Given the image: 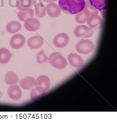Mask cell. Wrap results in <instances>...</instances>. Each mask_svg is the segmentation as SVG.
I'll return each instance as SVG.
<instances>
[{
    "label": "cell",
    "mask_w": 117,
    "mask_h": 122,
    "mask_svg": "<svg viewBox=\"0 0 117 122\" xmlns=\"http://www.w3.org/2000/svg\"><path fill=\"white\" fill-rule=\"evenodd\" d=\"M85 0H59L58 5L61 10L70 15H76L85 7Z\"/></svg>",
    "instance_id": "cell-1"
},
{
    "label": "cell",
    "mask_w": 117,
    "mask_h": 122,
    "mask_svg": "<svg viewBox=\"0 0 117 122\" xmlns=\"http://www.w3.org/2000/svg\"><path fill=\"white\" fill-rule=\"evenodd\" d=\"M95 45L91 40L82 39L76 45V51L80 54L86 55L95 49Z\"/></svg>",
    "instance_id": "cell-2"
},
{
    "label": "cell",
    "mask_w": 117,
    "mask_h": 122,
    "mask_svg": "<svg viewBox=\"0 0 117 122\" xmlns=\"http://www.w3.org/2000/svg\"><path fill=\"white\" fill-rule=\"evenodd\" d=\"M49 62L52 66L58 69H65L68 65L65 58L58 52H54L50 55Z\"/></svg>",
    "instance_id": "cell-3"
},
{
    "label": "cell",
    "mask_w": 117,
    "mask_h": 122,
    "mask_svg": "<svg viewBox=\"0 0 117 122\" xmlns=\"http://www.w3.org/2000/svg\"><path fill=\"white\" fill-rule=\"evenodd\" d=\"M35 88L41 93L46 92L51 87V81L48 76L44 75H40L36 80Z\"/></svg>",
    "instance_id": "cell-4"
},
{
    "label": "cell",
    "mask_w": 117,
    "mask_h": 122,
    "mask_svg": "<svg viewBox=\"0 0 117 122\" xmlns=\"http://www.w3.org/2000/svg\"><path fill=\"white\" fill-rule=\"evenodd\" d=\"M94 30L86 25H79L74 31V36L78 38H90L93 36Z\"/></svg>",
    "instance_id": "cell-5"
},
{
    "label": "cell",
    "mask_w": 117,
    "mask_h": 122,
    "mask_svg": "<svg viewBox=\"0 0 117 122\" xmlns=\"http://www.w3.org/2000/svg\"><path fill=\"white\" fill-rule=\"evenodd\" d=\"M69 36L66 33H60L57 34L53 39V44L57 48L65 47L69 42Z\"/></svg>",
    "instance_id": "cell-6"
},
{
    "label": "cell",
    "mask_w": 117,
    "mask_h": 122,
    "mask_svg": "<svg viewBox=\"0 0 117 122\" xmlns=\"http://www.w3.org/2000/svg\"><path fill=\"white\" fill-rule=\"evenodd\" d=\"M26 39L21 34H16L13 36L10 40L11 47L15 49L21 48L25 45Z\"/></svg>",
    "instance_id": "cell-7"
},
{
    "label": "cell",
    "mask_w": 117,
    "mask_h": 122,
    "mask_svg": "<svg viewBox=\"0 0 117 122\" xmlns=\"http://www.w3.org/2000/svg\"><path fill=\"white\" fill-rule=\"evenodd\" d=\"M41 24L39 20L36 18L30 17L25 20L24 27L28 31L33 32L37 30L40 28Z\"/></svg>",
    "instance_id": "cell-8"
},
{
    "label": "cell",
    "mask_w": 117,
    "mask_h": 122,
    "mask_svg": "<svg viewBox=\"0 0 117 122\" xmlns=\"http://www.w3.org/2000/svg\"><path fill=\"white\" fill-rule=\"evenodd\" d=\"M68 60L74 68H81L84 65V60L81 56L77 54H70L68 56Z\"/></svg>",
    "instance_id": "cell-9"
},
{
    "label": "cell",
    "mask_w": 117,
    "mask_h": 122,
    "mask_svg": "<svg viewBox=\"0 0 117 122\" xmlns=\"http://www.w3.org/2000/svg\"><path fill=\"white\" fill-rule=\"evenodd\" d=\"M46 13L52 18L58 17L61 13V10L59 6L54 3H49L45 7Z\"/></svg>",
    "instance_id": "cell-10"
},
{
    "label": "cell",
    "mask_w": 117,
    "mask_h": 122,
    "mask_svg": "<svg viewBox=\"0 0 117 122\" xmlns=\"http://www.w3.org/2000/svg\"><path fill=\"white\" fill-rule=\"evenodd\" d=\"M8 95L11 99L17 101L19 100L22 97V91L19 86L16 84L11 85L8 89Z\"/></svg>",
    "instance_id": "cell-11"
},
{
    "label": "cell",
    "mask_w": 117,
    "mask_h": 122,
    "mask_svg": "<svg viewBox=\"0 0 117 122\" xmlns=\"http://www.w3.org/2000/svg\"><path fill=\"white\" fill-rule=\"evenodd\" d=\"M43 39L39 36H36L30 37L27 42V44L29 47L32 49L40 48L43 45Z\"/></svg>",
    "instance_id": "cell-12"
},
{
    "label": "cell",
    "mask_w": 117,
    "mask_h": 122,
    "mask_svg": "<svg viewBox=\"0 0 117 122\" xmlns=\"http://www.w3.org/2000/svg\"><path fill=\"white\" fill-rule=\"evenodd\" d=\"M35 83L36 80L33 77L27 76L22 78L20 81L19 84L22 89L26 91H29L34 88Z\"/></svg>",
    "instance_id": "cell-13"
},
{
    "label": "cell",
    "mask_w": 117,
    "mask_h": 122,
    "mask_svg": "<svg viewBox=\"0 0 117 122\" xmlns=\"http://www.w3.org/2000/svg\"><path fill=\"white\" fill-rule=\"evenodd\" d=\"M86 22L89 27L97 29L101 27L103 24V19L98 15H92L89 17Z\"/></svg>",
    "instance_id": "cell-14"
},
{
    "label": "cell",
    "mask_w": 117,
    "mask_h": 122,
    "mask_svg": "<svg viewBox=\"0 0 117 122\" xmlns=\"http://www.w3.org/2000/svg\"><path fill=\"white\" fill-rule=\"evenodd\" d=\"M22 28L21 24L17 21H11L8 23L6 27V30L7 32L14 34L18 32Z\"/></svg>",
    "instance_id": "cell-15"
},
{
    "label": "cell",
    "mask_w": 117,
    "mask_h": 122,
    "mask_svg": "<svg viewBox=\"0 0 117 122\" xmlns=\"http://www.w3.org/2000/svg\"><path fill=\"white\" fill-rule=\"evenodd\" d=\"M91 15L90 13L85 8L81 11V12L76 14L75 17V20L76 22L78 24H82L86 23L89 17Z\"/></svg>",
    "instance_id": "cell-16"
},
{
    "label": "cell",
    "mask_w": 117,
    "mask_h": 122,
    "mask_svg": "<svg viewBox=\"0 0 117 122\" xmlns=\"http://www.w3.org/2000/svg\"><path fill=\"white\" fill-rule=\"evenodd\" d=\"M5 81L8 85L17 84L19 82V77L16 73L13 71H9L5 76Z\"/></svg>",
    "instance_id": "cell-17"
},
{
    "label": "cell",
    "mask_w": 117,
    "mask_h": 122,
    "mask_svg": "<svg viewBox=\"0 0 117 122\" xmlns=\"http://www.w3.org/2000/svg\"><path fill=\"white\" fill-rule=\"evenodd\" d=\"M11 54L8 49L5 48H0V63L6 64L10 62Z\"/></svg>",
    "instance_id": "cell-18"
},
{
    "label": "cell",
    "mask_w": 117,
    "mask_h": 122,
    "mask_svg": "<svg viewBox=\"0 0 117 122\" xmlns=\"http://www.w3.org/2000/svg\"><path fill=\"white\" fill-rule=\"evenodd\" d=\"M34 4L33 0H19L17 8L19 11H25L29 10Z\"/></svg>",
    "instance_id": "cell-19"
},
{
    "label": "cell",
    "mask_w": 117,
    "mask_h": 122,
    "mask_svg": "<svg viewBox=\"0 0 117 122\" xmlns=\"http://www.w3.org/2000/svg\"><path fill=\"white\" fill-rule=\"evenodd\" d=\"M90 5L95 9L101 11L106 8V0H89Z\"/></svg>",
    "instance_id": "cell-20"
},
{
    "label": "cell",
    "mask_w": 117,
    "mask_h": 122,
    "mask_svg": "<svg viewBox=\"0 0 117 122\" xmlns=\"http://www.w3.org/2000/svg\"><path fill=\"white\" fill-rule=\"evenodd\" d=\"M33 16L34 11L33 9L31 8L25 11H19L17 14V17L18 19L21 21H25L27 19L32 17Z\"/></svg>",
    "instance_id": "cell-21"
},
{
    "label": "cell",
    "mask_w": 117,
    "mask_h": 122,
    "mask_svg": "<svg viewBox=\"0 0 117 122\" xmlns=\"http://www.w3.org/2000/svg\"><path fill=\"white\" fill-rule=\"evenodd\" d=\"M35 13L37 17L42 18L46 15V9L44 5L42 3H37L35 7Z\"/></svg>",
    "instance_id": "cell-22"
},
{
    "label": "cell",
    "mask_w": 117,
    "mask_h": 122,
    "mask_svg": "<svg viewBox=\"0 0 117 122\" xmlns=\"http://www.w3.org/2000/svg\"><path fill=\"white\" fill-rule=\"evenodd\" d=\"M36 59L37 62L41 65L48 63L49 61V58L45 55L44 50L40 51L39 53L37 54Z\"/></svg>",
    "instance_id": "cell-23"
},
{
    "label": "cell",
    "mask_w": 117,
    "mask_h": 122,
    "mask_svg": "<svg viewBox=\"0 0 117 122\" xmlns=\"http://www.w3.org/2000/svg\"><path fill=\"white\" fill-rule=\"evenodd\" d=\"M45 95V92L41 93L38 92L36 88H33L31 89V92H30V98L32 100H35L43 96L44 95Z\"/></svg>",
    "instance_id": "cell-24"
},
{
    "label": "cell",
    "mask_w": 117,
    "mask_h": 122,
    "mask_svg": "<svg viewBox=\"0 0 117 122\" xmlns=\"http://www.w3.org/2000/svg\"><path fill=\"white\" fill-rule=\"evenodd\" d=\"M46 3H53L54 2H56L58 0H43Z\"/></svg>",
    "instance_id": "cell-25"
},
{
    "label": "cell",
    "mask_w": 117,
    "mask_h": 122,
    "mask_svg": "<svg viewBox=\"0 0 117 122\" xmlns=\"http://www.w3.org/2000/svg\"><path fill=\"white\" fill-rule=\"evenodd\" d=\"M2 96H3V94H2V93L0 91V99H1V98H2Z\"/></svg>",
    "instance_id": "cell-26"
}]
</instances>
